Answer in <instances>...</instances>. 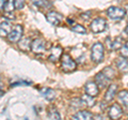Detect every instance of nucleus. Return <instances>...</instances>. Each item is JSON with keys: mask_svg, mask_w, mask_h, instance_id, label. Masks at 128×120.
<instances>
[{"mask_svg": "<svg viewBox=\"0 0 128 120\" xmlns=\"http://www.w3.org/2000/svg\"><path fill=\"white\" fill-rule=\"evenodd\" d=\"M104 55H105V48L102 43H95L92 46V51H91V58L95 63H100L104 60Z\"/></svg>", "mask_w": 128, "mask_h": 120, "instance_id": "nucleus-1", "label": "nucleus"}, {"mask_svg": "<svg viewBox=\"0 0 128 120\" xmlns=\"http://www.w3.org/2000/svg\"><path fill=\"white\" fill-rule=\"evenodd\" d=\"M61 68L64 72L70 73V72H73L76 70L77 63H76L75 60L72 59V57L68 54H63L61 57Z\"/></svg>", "mask_w": 128, "mask_h": 120, "instance_id": "nucleus-2", "label": "nucleus"}, {"mask_svg": "<svg viewBox=\"0 0 128 120\" xmlns=\"http://www.w3.org/2000/svg\"><path fill=\"white\" fill-rule=\"evenodd\" d=\"M107 15L112 21L118 22L124 18V16L126 15V10L123 9V8H118V7H110L107 10Z\"/></svg>", "mask_w": 128, "mask_h": 120, "instance_id": "nucleus-3", "label": "nucleus"}, {"mask_svg": "<svg viewBox=\"0 0 128 120\" xmlns=\"http://www.w3.org/2000/svg\"><path fill=\"white\" fill-rule=\"evenodd\" d=\"M22 32H24L22 26V25H15L13 28H12L9 35H8V39H9V41L11 43H18L22 37Z\"/></svg>", "mask_w": 128, "mask_h": 120, "instance_id": "nucleus-4", "label": "nucleus"}, {"mask_svg": "<svg viewBox=\"0 0 128 120\" xmlns=\"http://www.w3.org/2000/svg\"><path fill=\"white\" fill-rule=\"evenodd\" d=\"M31 50L34 54H43L46 50V41L44 39H35L32 41L31 44Z\"/></svg>", "mask_w": 128, "mask_h": 120, "instance_id": "nucleus-5", "label": "nucleus"}, {"mask_svg": "<svg viewBox=\"0 0 128 120\" xmlns=\"http://www.w3.org/2000/svg\"><path fill=\"white\" fill-rule=\"evenodd\" d=\"M106 25H107V23L105 19L102 17H97L91 23V30L95 33L102 32V31L106 29Z\"/></svg>", "mask_w": 128, "mask_h": 120, "instance_id": "nucleus-6", "label": "nucleus"}, {"mask_svg": "<svg viewBox=\"0 0 128 120\" xmlns=\"http://www.w3.org/2000/svg\"><path fill=\"white\" fill-rule=\"evenodd\" d=\"M122 114H123V109H122L121 105L118 103L112 104L109 108V111H108V116H109L111 119H118L122 116Z\"/></svg>", "mask_w": 128, "mask_h": 120, "instance_id": "nucleus-7", "label": "nucleus"}, {"mask_svg": "<svg viewBox=\"0 0 128 120\" xmlns=\"http://www.w3.org/2000/svg\"><path fill=\"white\" fill-rule=\"evenodd\" d=\"M110 81L111 79L108 77L102 71L99 72L98 74H96V76H95V83L97 84L100 88H106L108 85H109Z\"/></svg>", "mask_w": 128, "mask_h": 120, "instance_id": "nucleus-8", "label": "nucleus"}, {"mask_svg": "<svg viewBox=\"0 0 128 120\" xmlns=\"http://www.w3.org/2000/svg\"><path fill=\"white\" fill-rule=\"evenodd\" d=\"M46 19L51 25L57 26L63 21V16L60 13H57V12H49V13L46 15Z\"/></svg>", "mask_w": 128, "mask_h": 120, "instance_id": "nucleus-9", "label": "nucleus"}, {"mask_svg": "<svg viewBox=\"0 0 128 120\" xmlns=\"http://www.w3.org/2000/svg\"><path fill=\"white\" fill-rule=\"evenodd\" d=\"M84 89H86V93H88L89 95H92V97H96V95L99 94L98 85H97L96 83H94V82H89V83H86Z\"/></svg>", "mask_w": 128, "mask_h": 120, "instance_id": "nucleus-10", "label": "nucleus"}, {"mask_svg": "<svg viewBox=\"0 0 128 120\" xmlns=\"http://www.w3.org/2000/svg\"><path fill=\"white\" fill-rule=\"evenodd\" d=\"M62 48L60 46H54L50 48V55L48 59H49V61L51 62H56L58 61V60L62 57Z\"/></svg>", "mask_w": 128, "mask_h": 120, "instance_id": "nucleus-11", "label": "nucleus"}, {"mask_svg": "<svg viewBox=\"0 0 128 120\" xmlns=\"http://www.w3.org/2000/svg\"><path fill=\"white\" fill-rule=\"evenodd\" d=\"M3 9H4V14L8 18L10 19H13L14 18V14H13V11L15 9L14 7V0H8L6 2L4 7H3Z\"/></svg>", "mask_w": 128, "mask_h": 120, "instance_id": "nucleus-12", "label": "nucleus"}, {"mask_svg": "<svg viewBox=\"0 0 128 120\" xmlns=\"http://www.w3.org/2000/svg\"><path fill=\"white\" fill-rule=\"evenodd\" d=\"M12 27H11V23L9 21H3L0 23V37L1 38H6L9 35L11 32Z\"/></svg>", "mask_w": 128, "mask_h": 120, "instance_id": "nucleus-13", "label": "nucleus"}, {"mask_svg": "<svg viewBox=\"0 0 128 120\" xmlns=\"http://www.w3.org/2000/svg\"><path fill=\"white\" fill-rule=\"evenodd\" d=\"M116 90H118V86L115 85V84H111V85L109 86V88H108L107 92L105 93V100L107 102H110L114 99L115 93H116Z\"/></svg>", "mask_w": 128, "mask_h": 120, "instance_id": "nucleus-14", "label": "nucleus"}, {"mask_svg": "<svg viewBox=\"0 0 128 120\" xmlns=\"http://www.w3.org/2000/svg\"><path fill=\"white\" fill-rule=\"evenodd\" d=\"M93 118V115H92L90 111L88 110H80L78 111L76 115L73 116V119H76V120H79V119H82V120H90Z\"/></svg>", "mask_w": 128, "mask_h": 120, "instance_id": "nucleus-15", "label": "nucleus"}, {"mask_svg": "<svg viewBox=\"0 0 128 120\" xmlns=\"http://www.w3.org/2000/svg\"><path fill=\"white\" fill-rule=\"evenodd\" d=\"M18 43H19V48L22 50H24V51L30 50L31 44H32V41L30 40V38H22V39H20V41Z\"/></svg>", "mask_w": 128, "mask_h": 120, "instance_id": "nucleus-16", "label": "nucleus"}, {"mask_svg": "<svg viewBox=\"0 0 128 120\" xmlns=\"http://www.w3.org/2000/svg\"><path fill=\"white\" fill-rule=\"evenodd\" d=\"M116 66H118V69L121 71V72H124L126 73L128 72V61H127V58H118L116 60Z\"/></svg>", "mask_w": 128, "mask_h": 120, "instance_id": "nucleus-17", "label": "nucleus"}, {"mask_svg": "<svg viewBox=\"0 0 128 120\" xmlns=\"http://www.w3.org/2000/svg\"><path fill=\"white\" fill-rule=\"evenodd\" d=\"M41 93L46 100H48V101H52V100L56 98V91L50 89V88H44V89L41 90Z\"/></svg>", "mask_w": 128, "mask_h": 120, "instance_id": "nucleus-18", "label": "nucleus"}, {"mask_svg": "<svg viewBox=\"0 0 128 120\" xmlns=\"http://www.w3.org/2000/svg\"><path fill=\"white\" fill-rule=\"evenodd\" d=\"M124 45V39L122 37H118L115 38L113 42H111V46L110 48L112 50H116V49H121V47Z\"/></svg>", "mask_w": 128, "mask_h": 120, "instance_id": "nucleus-19", "label": "nucleus"}, {"mask_svg": "<svg viewBox=\"0 0 128 120\" xmlns=\"http://www.w3.org/2000/svg\"><path fill=\"white\" fill-rule=\"evenodd\" d=\"M31 1L33 5H35L38 8H42V9H48V8L51 7L49 0H31Z\"/></svg>", "mask_w": 128, "mask_h": 120, "instance_id": "nucleus-20", "label": "nucleus"}, {"mask_svg": "<svg viewBox=\"0 0 128 120\" xmlns=\"http://www.w3.org/2000/svg\"><path fill=\"white\" fill-rule=\"evenodd\" d=\"M93 98H94V97H92V95H89L88 93L83 94L82 97H81L82 101H83V104H86V106H90V107H92V106L95 105V101H94Z\"/></svg>", "mask_w": 128, "mask_h": 120, "instance_id": "nucleus-21", "label": "nucleus"}, {"mask_svg": "<svg viewBox=\"0 0 128 120\" xmlns=\"http://www.w3.org/2000/svg\"><path fill=\"white\" fill-rule=\"evenodd\" d=\"M118 100L121 101L122 104H124L125 106H128V91L127 90H123L118 93Z\"/></svg>", "mask_w": 128, "mask_h": 120, "instance_id": "nucleus-22", "label": "nucleus"}, {"mask_svg": "<svg viewBox=\"0 0 128 120\" xmlns=\"http://www.w3.org/2000/svg\"><path fill=\"white\" fill-rule=\"evenodd\" d=\"M72 31L80 34H86V29L81 25H75L74 27H72Z\"/></svg>", "mask_w": 128, "mask_h": 120, "instance_id": "nucleus-23", "label": "nucleus"}, {"mask_svg": "<svg viewBox=\"0 0 128 120\" xmlns=\"http://www.w3.org/2000/svg\"><path fill=\"white\" fill-rule=\"evenodd\" d=\"M48 118L49 119H61V116H60V114L57 111V109H54V108H51L49 111H48Z\"/></svg>", "mask_w": 128, "mask_h": 120, "instance_id": "nucleus-24", "label": "nucleus"}, {"mask_svg": "<svg viewBox=\"0 0 128 120\" xmlns=\"http://www.w3.org/2000/svg\"><path fill=\"white\" fill-rule=\"evenodd\" d=\"M82 104H83V101H82L81 98H80V99L75 98V99H73L70 101V105L73 106V107H75V108H79V107L81 106Z\"/></svg>", "mask_w": 128, "mask_h": 120, "instance_id": "nucleus-25", "label": "nucleus"}, {"mask_svg": "<svg viewBox=\"0 0 128 120\" xmlns=\"http://www.w3.org/2000/svg\"><path fill=\"white\" fill-rule=\"evenodd\" d=\"M26 6V0H14V7L16 10H22Z\"/></svg>", "mask_w": 128, "mask_h": 120, "instance_id": "nucleus-26", "label": "nucleus"}, {"mask_svg": "<svg viewBox=\"0 0 128 120\" xmlns=\"http://www.w3.org/2000/svg\"><path fill=\"white\" fill-rule=\"evenodd\" d=\"M102 72H104V73H105V74H106L107 76L109 77L110 79H112V78H113V77H114V75H115V71H114L113 69H112V68H110V67L106 68V69L104 70Z\"/></svg>", "mask_w": 128, "mask_h": 120, "instance_id": "nucleus-27", "label": "nucleus"}, {"mask_svg": "<svg viewBox=\"0 0 128 120\" xmlns=\"http://www.w3.org/2000/svg\"><path fill=\"white\" fill-rule=\"evenodd\" d=\"M121 56L124 58H128V41L121 47Z\"/></svg>", "mask_w": 128, "mask_h": 120, "instance_id": "nucleus-28", "label": "nucleus"}, {"mask_svg": "<svg viewBox=\"0 0 128 120\" xmlns=\"http://www.w3.org/2000/svg\"><path fill=\"white\" fill-rule=\"evenodd\" d=\"M20 85H25V86H28L30 85L29 82H15V83H12V87H15V86H20Z\"/></svg>", "mask_w": 128, "mask_h": 120, "instance_id": "nucleus-29", "label": "nucleus"}, {"mask_svg": "<svg viewBox=\"0 0 128 120\" xmlns=\"http://www.w3.org/2000/svg\"><path fill=\"white\" fill-rule=\"evenodd\" d=\"M6 1H8V0H0V11L3 9V7H4V5H6Z\"/></svg>", "mask_w": 128, "mask_h": 120, "instance_id": "nucleus-30", "label": "nucleus"}, {"mask_svg": "<svg viewBox=\"0 0 128 120\" xmlns=\"http://www.w3.org/2000/svg\"><path fill=\"white\" fill-rule=\"evenodd\" d=\"M127 30H128V26H127Z\"/></svg>", "mask_w": 128, "mask_h": 120, "instance_id": "nucleus-31", "label": "nucleus"}]
</instances>
